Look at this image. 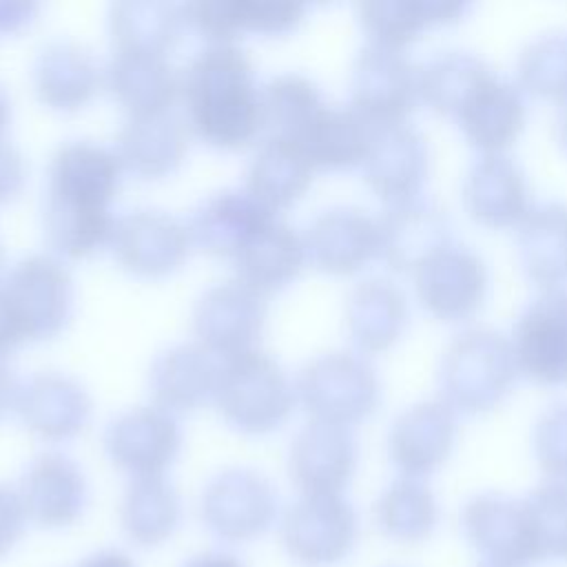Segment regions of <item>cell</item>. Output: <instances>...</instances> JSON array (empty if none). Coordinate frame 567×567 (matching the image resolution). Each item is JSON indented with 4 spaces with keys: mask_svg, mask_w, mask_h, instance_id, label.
Instances as JSON below:
<instances>
[{
    "mask_svg": "<svg viewBox=\"0 0 567 567\" xmlns=\"http://www.w3.org/2000/svg\"><path fill=\"white\" fill-rule=\"evenodd\" d=\"M188 128L217 148L250 144L264 128L261 86L237 44H206L182 71Z\"/></svg>",
    "mask_w": 567,
    "mask_h": 567,
    "instance_id": "6da1fadb",
    "label": "cell"
},
{
    "mask_svg": "<svg viewBox=\"0 0 567 567\" xmlns=\"http://www.w3.org/2000/svg\"><path fill=\"white\" fill-rule=\"evenodd\" d=\"M518 372L507 334L489 326H470L441 350L436 381L447 405L463 412H483L507 394Z\"/></svg>",
    "mask_w": 567,
    "mask_h": 567,
    "instance_id": "7a4b0ae2",
    "label": "cell"
},
{
    "mask_svg": "<svg viewBox=\"0 0 567 567\" xmlns=\"http://www.w3.org/2000/svg\"><path fill=\"white\" fill-rule=\"evenodd\" d=\"M213 399L235 430L266 434L290 416L297 392L286 370L272 357L248 350L224 359Z\"/></svg>",
    "mask_w": 567,
    "mask_h": 567,
    "instance_id": "3957f363",
    "label": "cell"
},
{
    "mask_svg": "<svg viewBox=\"0 0 567 567\" xmlns=\"http://www.w3.org/2000/svg\"><path fill=\"white\" fill-rule=\"evenodd\" d=\"M295 392L312 419L350 425L377 408L381 379L368 357L339 348L312 357L299 370Z\"/></svg>",
    "mask_w": 567,
    "mask_h": 567,
    "instance_id": "277c9868",
    "label": "cell"
},
{
    "mask_svg": "<svg viewBox=\"0 0 567 567\" xmlns=\"http://www.w3.org/2000/svg\"><path fill=\"white\" fill-rule=\"evenodd\" d=\"M2 301L22 341L55 337L73 312V279L53 255H29L0 281Z\"/></svg>",
    "mask_w": 567,
    "mask_h": 567,
    "instance_id": "5b68a950",
    "label": "cell"
},
{
    "mask_svg": "<svg viewBox=\"0 0 567 567\" xmlns=\"http://www.w3.org/2000/svg\"><path fill=\"white\" fill-rule=\"evenodd\" d=\"M357 538V512L341 494H301L281 518L284 547L303 567L343 563L352 554Z\"/></svg>",
    "mask_w": 567,
    "mask_h": 567,
    "instance_id": "8992f818",
    "label": "cell"
},
{
    "mask_svg": "<svg viewBox=\"0 0 567 567\" xmlns=\"http://www.w3.org/2000/svg\"><path fill=\"white\" fill-rule=\"evenodd\" d=\"M461 529L487 567H534L540 563L523 498L481 492L465 501Z\"/></svg>",
    "mask_w": 567,
    "mask_h": 567,
    "instance_id": "52a82bcc",
    "label": "cell"
},
{
    "mask_svg": "<svg viewBox=\"0 0 567 567\" xmlns=\"http://www.w3.org/2000/svg\"><path fill=\"white\" fill-rule=\"evenodd\" d=\"M204 525L226 543H248L270 529L277 518L272 483L248 467H228L215 474L199 503Z\"/></svg>",
    "mask_w": 567,
    "mask_h": 567,
    "instance_id": "ba28073f",
    "label": "cell"
},
{
    "mask_svg": "<svg viewBox=\"0 0 567 567\" xmlns=\"http://www.w3.org/2000/svg\"><path fill=\"white\" fill-rule=\"evenodd\" d=\"M421 100L419 64L403 51L368 42L350 69V106L372 124L405 122Z\"/></svg>",
    "mask_w": 567,
    "mask_h": 567,
    "instance_id": "9c48e42d",
    "label": "cell"
},
{
    "mask_svg": "<svg viewBox=\"0 0 567 567\" xmlns=\"http://www.w3.org/2000/svg\"><path fill=\"white\" fill-rule=\"evenodd\" d=\"M419 301L439 319L474 315L487 295L489 272L478 250L452 239L434 250L414 272Z\"/></svg>",
    "mask_w": 567,
    "mask_h": 567,
    "instance_id": "30bf717a",
    "label": "cell"
},
{
    "mask_svg": "<svg viewBox=\"0 0 567 567\" xmlns=\"http://www.w3.org/2000/svg\"><path fill=\"white\" fill-rule=\"evenodd\" d=\"M266 323L264 295L239 279L206 288L193 308L197 343L224 359L255 350Z\"/></svg>",
    "mask_w": 567,
    "mask_h": 567,
    "instance_id": "8fae6325",
    "label": "cell"
},
{
    "mask_svg": "<svg viewBox=\"0 0 567 567\" xmlns=\"http://www.w3.org/2000/svg\"><path fill=\"white\" fill-rule=\"evenodd\" d=\"M518 370L547 385L567 383V286L543 288L512 328Z\"/></svg>",
    "mask_w": 567,
    "mask_h": 567,
    "instance_id": "7c38bea8",
    "label": "cell"
},
{
    "mask_svg": "<svg viewBox=\"0 0 567 567\" xmlns=\"http://www.w3.org/2000/svg\"><path fill=\"white\" fill-rule=\"evenodd\" d=\"M377 226L379 257L399 272H414L434 250L454 239L450 213L423 193L388 202Z\"/></svg>",
    "mask_w": 567,
    "mask_h": 567,
    "instance_id": "4fadbf2b",
    "label": "cell"
},
{
    "mask_svg": "<svg viewBox=\"0 0 567 567\" xmlns=\"http://www.w3.org/2000/svg\"><path fill=\"white\" fill-rule=\"evenodd\" d=\"M182 447L177 419L157 405L120 412L104 430V450L113 465L133 478L162 476Z\"/></svg>",
    "mask_w": 567,
    "mask_h": 567,
    "instance_id": "5bb4252c",
    "label": "cell"
},
{
    "mask_svg": "<svg viewBox=\"0 0 567 567\" xmlns=\"http://www.w3.org/2000/svg\"><path fill=\"white\" fill-rule=\"evenodd\" d=\"M109 246L124 270L164 277L184 264L193 241L188 226L177 217L155 208H137L115 217Z\"/></svg>",
    "mask_w": 567,
    "mask_h": 567,
    "instance_id": "9a60e30c",
    "label": "cell"
},
{
    "mask_svg": "<svg viewBox=\"0 0 567 567\" xmlns=\"http://www.w3.org/2000/svg\"><path fill=\"white\" fill-rule=\"evenodd\" d=\"M454 439L456 410L443 399H421L392 419L388 454L401 476L423 478L445 463Z\"/></svg>",
    "mask_w": 567,
    "mask_h": 567,
    "instance_id": "2e32d148",
    "label": "cell"
},
{
    "mask_svg": "<svg viewBox=\"0 0 567 567\" xmlns=\"http://www.w3.org/2000/svg\"><path fill=\"white\" fill-rule=\"evenodd\" d=\"M357 456L350 425L310 419L290 443L288 472L301 494H341L354 474Z\"/></svg>",
    "mask_w": 567,
    "mask_h": 567,
    "instance_id": "e0dca14e",
    "label": "cell"
},
{
    "mask_svg": "<svg viewBox=\"0 0 567 567\" xmlns=\"http://www.w3.org/2000/svg\"><path fill=\"white\" fill-rule=\"evenodd\" d=\"M361 171L368 186L385 202L419 195L430 171V144L408 120L377 124Z\"/></svg>",
    "mask_w": 567,
    "mask_h": 567,
    "instance_id": "ac0fdd59",
    "label": "cell"
},
{
    "mask_svg": "<svg viewBox=\"0 0 567 567\" xmlns=\"http://www.w3.org/2000/svg\"><path fill=\"white\" fill-rule=\"evenodd\" d=\"M29 523L42 529L73 525L89 498L80 465L60 452H44L29 463L16 489Z\"/></svg>",
    "mask_w": 567,
    "mask_h": 567,
    "instance_id": "d6986e66",
    "label": "cell"
},
{
    "mask_svg": "<svg viewBox=\"0 0 567 567\" xmlns=\"http://www.w3.org/2000/svg\"><path fill=\"white\" fill-rule=\"evenodd\" d=\"M525 168L507 153H481L461 182L463 206L476 221L494 228L518 226L532 208Z\"/></svg>",
    "mask_w": 567,
    "mask_h": 567,
    "instance_id": "ffe728a7",
    "label": "cell"
},
{
    "mask_svg": "<svg viewBox=\"0 0 567 567\" xmlns=\"http://www.w3.org/2000/svg\"><path fill=\"white\" fill-rule=\"evenodd\" d=\"M308 259L332 275H350L379 257V226L361 206H330L303 233Z\"/></svg>",
    "mask_w": 567,
    "mask_h": 567,
    "instance_id": "44dd1931",
    "label": "cell"
},
{
    "mask_svg": "<svg viewBox=\"0 0 567 567\" xmlns=\"http://www.w3.org/2000/svg\"><path fill=\"white\" fill-rule=\"evenodd\" d=\"M527 115L518 82L489 71L454 113L465 140L483 153H503L520 133Z\"/></svg>",
    "mask_w": 567,
    "mask_h": 567,
    "instance_id": "7402d4cb",
    "label": "cell"
},
{
    "mask_svg": "<svg viewBox=\"0 0 567 567\" xmlns=\"http://www.w3.org/2000/svg\"><path fill=\"white\" fill-rule=\"evenodd\" d=\"M272 219H277V213L257 202L246 188H226L204 199L186 226L193 246L208 255L235 259Z\"/></svg>",
    "mask_w": 567,
    "mask_h": 567,
    "instance_id": "603a6c76",
    "label": "cell"
},
{
    "mask_svg": "<svg viewBox=\"0 0 567 567\" xmlns=\"http://www.w3.org/2000/svg\"><path fill=\"white\" fill-rule=\"evenodd\" d=\"M86 388L64 372H38L18 392L16 410L22 423L47 441H66L84 430L91 416Z\"/></svg>",
    "mask_w": 567,
    "mask_h": 567,
    "instance_id": "cb8c5ba5",
    "label": "cell"
},
{
    "mask_svg": "<svg viewBox=\"0 0 567 567\" xmlns=\"http://www.w3.org/2000/svg\"><path fill=\"white\" fill-rule=\"evenodd\" d=\"M188 124L171 113L128 115L115 137L122 168L146 179L171 175L188 153Z\"/></svg>",
    "mask_w": 567,
    "mask_h": 567,
    "instance_id": "d4e9b609",
    "label": "cell"
},
{
    "mask_svg": "<svg viewBox=\"0 0 567 567\" xmlns=\"http://www.w3.org/2000/svg\"><path fill=\"white\" fill-rule=\"evenodd\" d=\"M122 162L113 148L75 140L55 148L49 162L53 197L109 206L122 182Z\"/></svg>",
    "mask_w": 567,
    "mask_h": 567,
    "instance_id": "484cf974",
    "label": "cell"
},
{
    "mask_svg": "<svg viewBox=\"0 0 567 567\" xmlns=\"http://www.w3.org/2000/svg\"><path fill=\"white\" fill-rule=\"evenodd\" d=\"M104 86L131 115L162 113L179 95L182 73L166 55L115 49L104 66Z\"/></svg>",
    "mask_w": 567,
    "mask_h": 567,
    "instance_id": "4316f807",
    "label": "cell"
},
{
    "mask_svg": "<svg viewBox=\"0 0 567 567\" xmlns=\"http://www.w3.org/2000/svg\"><path fill=\"white\" fill-rule=\"evenodd\" d=\"M104 84V69L80 42L53 40L33 62V86L49 109L78 111Z\"/></svg>",
    "mask_w": 567,
    "mask_h": 567,
    "instance_id": "83f0119b",
    "label": "cell"
},
{
    "mask_svg": "<svg viewBox=\"0 0 567 567\" xmlns=\"http://www.w3.org/2000/svg\"><path fill=\"white\" fill-rule=\"evenodd\" d=\"M343 317L350 339L365 352H379L403 334L410 306L396 281L374 275L350 288Z\"/></svg>",
    "mask_w": 567,
    "mask_h": 567,
    "instance_id": "f1b7e54d",
    "label": "cell"
},
{
    "mask_svg": "<svg viewBox=\"0 0 567 567\" xmlns=\"http://www.w3.org/2000/svg\"><path fill=\"white\" fill-rule=\"evenodd\" d=\"M219 363L197 341L159 352L148 370V390L157 408L188 412L215 394Z\"/></svg>",
    "mask_w": 567,
    "mask_h": 567,
    "instance_id": "f546056e",
    "label": "cell"
},
{
    "mask_svg": "<svg viewBox=\"0 0 567 567\" xmlns=\"http://www.w3.org/2000/svg\"><path fill=\"white\" fill-rule=\"evenodd\" d=\"M315 166L299 142L268 135L246 168V190L272 213L295 204L310 186Z\"/></svg>",
    "mask_w": 567,
    "mask_h": 567,
    "instance_id": "4dcf8cb0",
    "label": "cell"
},
{
    "mask_svg": "<svg viewBox=\"0 0 567 567\" xmlns=\"http://www.w3.org/2000/svg\"><path fill=\"white\" fill-rule=\"evenodd\" d=\"M516 248L523 270L543 288L567 281V202L532 204L518 221Z\"/></svg>",
    "mask_w": 567,
    "mask_h": 567,
    "instance_id": "1f68e13d",
    "label": "cell"
},
{
    "mask_svg": "<svg viewBox=\"0 0 567 567\" xmlns=\"http://www.w3.org/2000/svg\"><path fill=\"white\" fill-rule=\"evenodd\" d=\"M306 244L290 224L272 219L248 246L233 259L237 279L259 295L286 288L303 268Z\"/></svg>",
    "mask_w": 567,
    "mask_h": 567,
    "instance_id": "d6a6232c",
    "label": "cell"
},
{
    "mask_svg": "<svg viewBox=\"0 0 567 567\" xmlns=\"http://www.w3.org/2000/svg\"><path fill=\"white\" fill-rule=\"evenodd\" d=\"M470 9L456 0H368L357 4V16L372 44L403 49L423 29L452 22Z\"/></svg>",
    "mask_w": 567,
    "mask_h": 567,
    "instance_id": "836d02e7",
    "label": "cell"
},
{
    "mask_svg": "<svg viewBox=\"0 0 567 567\" xmlns=\"http://www.w3.org/2000/svg\"><path fill=\"white\" fill-rule=\"evenodd\" d=\"M374 126L354 106L326 104L299 140L315 168L341 171L361 166Z\"/></svg>",
    "mask_w": 567,
    "mask_h": 567,
    "instance_id": "e575fe53",
    "label": "cell"
},
{
    "mask_svg": "<svg viewBox=\"0 0 567 567\" xmlns=\"http://www.w3.org/2000/svg\"><path fill=\"white\" fill-rule=\"evenodd\" d=\"M184 27V4L128 0L111 4L109 11V31L120 51L166 55L179 42Z\"/></svg>",
    "mask_w": 567,
    "mask_h": 567,
    "instance_id": "d590c367",
    "label": "cell"
},
{
    "mask_svg": "<svg viewBox=\"0 0 567 567\" xmlns=\"http://www.w3.org/2000/svg\"><path fill=\"white\" fill-rule=\"evenodd\" d=\"M179 518V496L164 476H142L128 483L120 505V520L131 543L157 547L175 534Z\"/></svg>",
    "mask_w": 567,
    "mask_h": 567,
    "instance_id": "8d00e7d4",
    "label": "cell"
},
{
    "mask_svg": "<svg viewBox=\"0 0 567 567\" xmlns=\"http://www.w3.org/2000/svg\"><path fill=\"white\" fill-rule=\"evenodd\" d=\"M115 217L109 206L47 195L44 235L55 255L80 259L111 244Z\"/></svg>",
    "mask_w": 567,
    "mask_h": 567,
    "instance_id": "74e56055",
    "label": "cell"
},
{
    "mask_svg": "<svg viewBox=\"0 0 567 567\" xmlns=\"http://www.w3.org/2000/svg\"><path fill=\"white\" fill-rule=\"evenodd\" d=\"M379 529L399 543H421L439 523V501L423 478H394L374 503Z\"/></svg>",
    "mask_w": 567,
    "mask_h": 567,
    "instance_id": "f35d334b",
    "label": "cell"
},
{
    "mask_svg": "<svg viewBox=\"0 0 567 567\" xmlns=\"http://www.w3.org/2000/svg\"><path fill=\"white\" fill-rule=\"evenodd\" d=\"M489 71H494L489 62L470 49L447 47L434 51L419 66L421 100L434 111L454 117L465 97Z\"/></svg>",
    "mask_w": 567,
    "mask_h": 567,
    "instance_id": "ab89813d",
    "label": "cell"
},
{
    "mask_svg": "<svg viewBox=\"0 0 567 567\" xmlns=\"http://www.w3.org/2000/svg\"><path fill=\"white\" fill-rule=\"evenodd\" d=\"M323 106L319 86L301 73H281L261 86V117L270 135L299 142Z\"/></svg>",
    "mask_w": 567,
    "mask_h": 567,
    "instance_id": "60d3db41",
    "label": "cell"
},
{
    "mask_svg": "<svg viewBox=\"0 0 567 567\" xmlns=\"http://www.w3.org/2000/svg\"><path fill=\"white\" fill-rule=\"evenodd\" d=\"M516 82L520 89L540 95L567 97V27L538 31L525 40L516 55Z\"/></svg>",
    "mask_w": 567,
    "mask_h": 567,
    "instance_id": "b9f144b4",
    "label": "cell"
},
{
    "mask_svg": "<svg viewBox=\"0 0 567 567\" xmlns=\"http://www.w3.org/2000/svg\"><path fill=\"white\" fill-rule=\"evenodd\" d=\"M540 563H567V481H543L523 496Z\"/></svg>",
    "mask_w": 567,
    "mask_h": 567,
    "instance_id": "7bdbcfd3",
    "label": "cell"
},
{
    "mask_svg": "<svg viewBox=\"0 0 567 567\" xmlns=\"http://www.w3.org/2000/svg\"><path fill=\"white\" fill-rule=\"evenodd\" d=\"M532 450L547 478L567 481V396L540 410L532 427Z\"/></svg>",
    "mask_w": 567,
    "mask_h": 567,
    "instance_id": "ee69618b",
    "label": "cell"
},
{
    "mask_svg": "<svg viewBox=\"0 0 567 567\" xmlns=\"http://www.w3.org/2000/svg\"><path fill=\"white\" fill-rule=\"evenodd\" d=\"M306 4L292 0H237L239 33L281 35L303 20Z\"/></svg>",
    "mask_w": 567,
    "mask_h": 567,
    "instance_id": "f6af8a7d",
    "label": "cell"
},
{
    "mask_svg": "<svg viewBox=\"0 0 567 567\" xmlns=\"http://www.w3.org/2000/svg\"><path fill=\"white\" fill-rule=\"evenodd\" d=\"M24 509L20 505L18 492L0 483V558L7 556L24 532Z\"/></svg>",
    "mask_w": 567,
    "mask_h": 567,
    "instance_id": "bcb514c9",
    "label": "cell"
},
{
    "mask_svg": "<svg viewBox=\"0 0 567 567\" xmlns=\"http://www.w3.org/2000/svg\"><path fill=\"white\" fill-rule=\"evenodd\" d=\"M24 175L27 168L22 153L13 144L0 140V202H7L20 190Z\"/></svg>",
    "mask_w": 567,
    "mask_h": 567,
    "instance_id": "7dc6e473",
    "label": "cell"
},
{
    "mask_svg": "<svg viewBox=\"0 0 567 567\" xmlns=\"http://www.w3.org/2000/svg\"><path fill=\"white\" fill-rule=\"evenodd\" d=\"M38 13V4L33 2H13L0 0V33H13L29 24Z\"/></svg>",
    "mask_w": 567,
    "mask_h": 567,
    "instance_id": "c3c4849f",
    "label": "cell"
},
{
    "mask_svg": "<svg viewBox=\"0 0 567 567\" xmlns=\"http://www.w3.org/2000/svg\"><path fill=\"white\" fill-rule=\"evenodd\" d=\"M18 392H20V383L13 374V370L4 363V359L0 357V416L16 405L18 401Z\"/></svg>",
    "mask_w": 567,
    "mask_h": 567,
    "instance_id": "681fc988",
    "label": "cell"
},
{
    "mask_svg": "<svg viewBox=\"0 0 567 567\" xmlns=\"http://www.w3.org/2000/svg\"><path fill=\"white\" fill-rule=\"evenodd\" d=\"M20 343H24V341H22V337L2 301V295H0V357L16 350Z\"/></svg>",
    "mask_w": 567,
    "mask_h": 567,
    "instance_id": "f907efd6",
    "label": "cell"
},
{
    "mask_svg": "<svg viewBox=\"0 0 567 567\" xmlns=\"http://www.w3.org/2000/svg\"><path fill=\"white\" fill-rule=\"evenodd\" d=\"M75 567H135V563L124 551L104 549V551H97V554L84 558Z\"/></svg>",
    "mask_w": 567,
    "mask_h": 567,
    "instance_id": "816d5d0a",
    "label": "cell"
},
{
    "mask_svg": "<svg viewBox=\"0 0 567 567\" xmlns=\"http://www.w3.org/2000/svg\"><path fill=\"white\" fill-rule=\"evenodd\" d=\"M184 567H244L239 558H235L233 554L226 551H208L202 556H195L193 560H188Z\"/></svg>",
    "mask_w": 567,
    "mask_h": 567,
    "instance_id": "f5cc1de1",
    "label": "cell"
},
{
    "mask_svg": "<svg viewBox=\"0 0 567 567\" xmlns=\"http://www.w3.org/2000/svg\"><path fill=\"white\" fill-rule=\"evenodd\" d=\"M554 128H556V137H558V142H560V146L567 151V97L558 102Z\"/></svg>",
    "mask_w": 567,
    "mask_h": 567,
    "instance_id": "db71d44e",
    "label": "cell"
},
{
    "mask_svg": "<svg viewBox=\"0 0 567 567\" xmlns=\"http://www.w3.org/2000/svg\"><path fill=\"white\" fill-rule=\"evenodd\" d=\"M7 124H9V102H7V97H4V93L0 89V140L4 135Z\"/></svg>",
    "mask_w": 567,
    "mask_h": 567,
    "instance_id": "11a10c76",
    "label": "cell"
},
{
    "mask_svg": "<svg viewBox=\"0 0 567 567\" xmlns=\"http://www.w3.org/2000/svg\"><path fill=\"white\" fill-rule=\"evenodd\" d=\"M0 266H2V246H0Z\"/></svg>",
    "mask_w": 567,
    "mask_h": 567,
    "instance_id": "9f6ffc18",
    "label": "cell"
},
{
    "mask_svg": "<svg viewBox=\"0 0 567 567\" xmlns=\"http://www.w3.org/2000/svg\"><path fill=\"white\" fill-rule=\"evenodd\" d=\"M483 567H487V565H483Z\"/></svg>",
    "mask_w": 567,
    "mask_h": 567,
    "instance_id": "6f0895ef",
    "label": "cell"
}]
</instances>
